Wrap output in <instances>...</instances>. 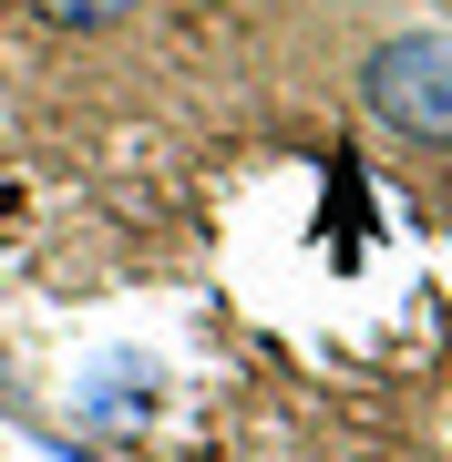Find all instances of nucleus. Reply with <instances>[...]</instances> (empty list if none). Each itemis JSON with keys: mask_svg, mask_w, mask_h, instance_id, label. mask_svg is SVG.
<instances>
[{"mask_svg": "<svg viewBox=\"0 0 452 462\" xmlns=\"http://www.w3.org/2000/svg\"><path fill=\"white\" fill-rule=\"evenodd\" d=\"M32 11H42V21H62V32H114L134 0H32Z\"/></svg>", "mask_w": 452, "mask_h": 462, "instance_id": "nucleus-2", "label": "nucleus"}, {"mask_svg": "<svg viewBox=\"0 0 452 462\" xmlns=\"http://www.w3.org/2000/svg\"><path fill=\"white\" fill-rule=\"evenodd\" d=\"M360 103L381 114L401 144H442L452 154V32H401L360 62Z\"/></svg>", "mask_w": 452, "mask_h": 462, "instance_id": "nucleus-1", "label": "nucleus"}]
</instances>
